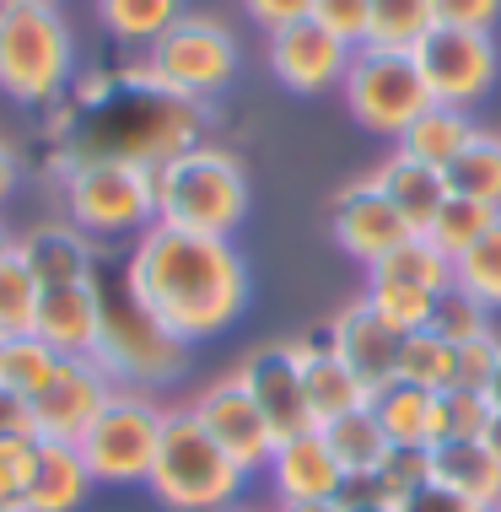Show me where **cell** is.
Listing matches in <instances>:
<instances>
[{"instance_id":"cell-14","label":"cell","mask_w":501,"mask_h":512,"mask_svg":"<svg viewBox=\"0 0 501 512\" xmlns=\"http://www.w3.org/2000/svg\"><path fill=\"white\" fill-rule=\"evenodd\" d=\"M108 394H114V378L92 356H65L60 372L44 383V394L33 399L38 442H76L92 426V415L108 405Z\"/></svg>"},{"instance_id":"cell-50","label":"cell","mask_w":501,"mask_h":512,"mask_svg":"<svg viewBox=\"0 0 501 512\" xmlns=\"http://www.w3.org/2000/svg\"><path fill=\"white\" fill-rule=\"evenodd\" d=\"M11 254H17V238H11V227L0 221V259H11Z\"/></svg>"},{"instance_id":"cell-35","label":"cell","mask_w":501,"mask_h":512,"mask_svg":"<svg viewBox=\"0 0 501 512\" xmlns=\"http://www.w3.org/2000/svg\"><path fill=\"white\" fill-rule=\"evenodd\" d=\"M399 378L421 383V389H431V394L453 389V345L437 340L431 329L405 335V345H399Z\"/></svg>"},{"instance_id":"cell-3","label":"cell","mask_w":501,"mask_h":512,"mask_svg":"<svg viewBox=\"0 0 501 512\" xmlns=\"http://www.w3.org/2000/svg\"><path fill=\"white\" fill-rule=\"evenodd\" d=\"M248 469H238L227 453L216 448V437L194 421L189 410H167L162 421V442L151 459L146 486L162 507L173 512H227L238 502Z\"/></svg>"},{"instance_id":"cell-18","label":"cell","mask_w":501,"mask_h":512,"mask_svg":"<svg viewBox=\"0 0 501 512\" xmlns=\"http://www.w3.org/2000/svg\"><path fill=\"white\" fill-rule=\"evenodd\" d=\"M33 335L60 356H92L97 335H103V292L97 281H65L38 292Z\"/></svg>"},{"instance_id":"cell-27","label":"cell","mask_w":501,"mask_h":512,"mask_svg":"<svg viewBox=\"0 0 501 512\" xmlns=\"http://www.w3.org/2000/svg\"><path fill=\"white\" fill-rule=\"evenodd\" d=\"M469 135H475V124H469L464 108H448V103H431L421 119L410 124L405 135H399V151H410V157H421L426 168H453V157L469 146Z\"/></svg>"},{"instance_id":"cell-32","label":"cell","mask_w":501,"mask_h":512,"mask_svg":"<svg viewBox=\"0 0 501 512\" xmlns=\"http://www.w3.org/2000/svg\"><path fill=\"white\" fill-rule=\"evenodd\" d=\"M501 211H491V205H480V200H464V195H448V205H442L437 216H431V227L421 232V238L437 248V254H448V259H458V254H469V248L480 243V232L491 227Z\"/></svg>"},{"instance_id":"cell-19","label":"cell","mask_w":501,"mask_h":512,"mask_svg":"<svg viewBox=\"0 0 501 512\" xmlns=\"http://www.w3.org/2000/svg\"><path fill=\"white\" fill-rule=\"evenodd\" d=\"M22 265L38 275V286H65V281H97L92 238L76 221H38L17 238Z\"/></svg>"},{"instance_id":"cell-23","label":"cell","mask_w":501,"mask_h":512,"mask_svg":"<svg viewBox=\"0 0 501 512\" xmlns=\"http://www.w3.org/2000/svg\"><path fill=\"white\" fill-rule=\"evenodd\" d=\"M302 383H308V410H313V426H329L340 415H351L367 405V389L340 356L329 351L324 340H302Z\"/></svg>"},{"instance_id":"cell-17","label":"cell","mask_w":501,"mask_h":512,"mask_svg":"<svg viewBox=\"0 0 501 512\" xmlns=\"http://www.w3.org/2000/svg\"><path fill=\"white\" fill-rule=\"evenodd\" d=\"M264 469H270L281 502H334V496H345V469L334 464V453L324 442V426L275 437V453H270Z\"/></svg>"},{"instance_id":"cell-25","label":"cell","mask_w":501,"mask_h":512,"mask_svg":"<svg viewBox=\"0 0 501 512\" xmlns=\"http://www.w3.org/2000/svg\"><path fill=\"white\" fill-rule=\"evenodd\" d=\"M367 405H372V415H378V426L388 432L394 448H431V410H437V394L431 389L394 378V383H383Z\"/></svg>"},{"instance_id":"cell-20","label":"cell","mask_w":501,"mask_h":512,"mask_svg":"<svg viewBox=\"0 0 501 512\" xmlns=\"http://www.w3.org/2000/svg\"><path fill=\"white\" fill-rule=\"evenodd\" d=\"M92 469L76 453V442H38V464L27 480L22 512H81L92 496Z\"/></svg>"},{"instance_id":"cell-49","label":"cell","mask_w":501,"mask_h":512,"mask_svg":"<svg viewBox=\"0 0 501 512\" xmlns=\"http://www.w3.org/2000/svg\"><path fill=\"white\" fill-rule=\"evenodd\" d=\"M485 448L501 459V405H496V415H491V426H485Z\"/></svg>"},{"instance_id":"cell-55","label":"cell","mask_w":501,"mask_h":512,"mask_svg":"<svg viewBox=\"0 0 501 512\" xmlns=\"http://www.w3.org/2000/svg\"><path fill=\"white\" fill-rule=\"evenodd\" d=\"M227 512H248V507H227Z\"/></svg>"},{"instance_id":"cell-38","label":"cell","mask_w":501,"mask_h":512,"mask_svg":"<svg viewBox=\"0 0 501 512\" xmlns=\"http://www.w3.org/2000/svg\"><path fill=\"white\" fill-rule=\"evenodd\" d=\"M38 275L22 265V254L0 259V335H33V313H38Z\"/></svg>"},{"instance_id":"cell-42","label":"cell","mask_w":501,"mask_h":512,"mask_svg":"<svg viewBox=\"0 0 501 512\" xmlns=\"http://www.w3.org/2000/svg\"><path fill=\"white\" fill-rule=\"evenodd\" d=\"M33 464H38V437H0V502L22 507Z\"/></svg>"},{"instance_id":"cell-6","label":"cell","mask_w":501,"mask_h":512,"mask_svg":"<svg viewBox=\"0 0 501 512\" xmlns=\"http://www.w3.org/2000/svg\"><path fill=\"white\" fill-rule=\"evenodd\" d=\"M345 108L356 124L372 135H405L415 119L431 108V87L415 65V49H388V44H361L345 65Z\"/></svg>"},{"instance_id":"cell-36","label":"cell","mask_w":501,"mask_h":512,"mask_svg":"<svg viewBox=\"0 0 501 512\" xmlns=\"http://www.w3.org/2000/svg\"><path fill=\"white\" fill-rule=\"evenodd\" d=\"M431 27H437L431 0H372V38H367V44L415 49Z\"/></svg>"},{"instance_id":"cell-2","label":"cell","mask_w":501,"mask_h":512,"mask_svg":"<svg viewBox=\"0 0 501 512\" xmlns=\"http://www.w3.org/2000/svg\"><path fill=\"white\" fill-rule=\"evenodd\" d=\"M157 221L184 232L232 238V227L248 216V173L221 146H184L178 157L157 162Z\"/></svg>"},{"instance_id":"cell-29","label":"cell","mask_w":501,"mask_h":512,"mask_svg":"<svg viewBox=\"0 0 501 512\" xmlns=\"http://www.w3.org/2000/svg\"><path fill=\"white\" fill-rule=\"evenodd\" d=\"M367 281H399V286H415V292H426V297H442L453 286V259L437 254V248L415 232L405 248H394L388 259H378V265L367 270Z\"/></svg>"},{"instance_id":"cell-44","label":"cell","mask_w":501,"mask_h":512,"mask_svg":"<svg viewBox=\"0 0 501 512\" xmlns=\"http://www.w3.org/2000/svg\"><path fill=\"white\" fill-rule=\"evenodd\" d=\"M243 11L264 27V33H275V27H291V22L313 17V0H243Z\"/></svg>"},{"instance_id":"cell-1","label":"cell","mask_w":501,"mask_h":512,"mask_svg":"<svg viewBox=\"0 0 501 512\" xmlns=\"http://www.w3.org/2000/svg\"><path fill=\"white\" fill-rule=\"evenodd\" d=\"M124 292L157 318L173 340H211L232 329L248 308V265L232 238L211 232H184L151 221L135 238L130 265H124Z\"/></svg>"},{"instance_id":"cell-54","label":"cell","mask_w":501,"mask_h":512,"mask_svg":"<svg viewBox=\"0 0 501 512\" xmlns=\"http://www.w3.org/2000/svg\"><path fill=\"white\" fill-rule=\"evenodd\" d=\"M0 512H22V507L17 502H0Z\"/></svg>"},{"instance_id":"cell-45","label":"cell","mask_w":501,"mask_h":512,"mask_svg":"<svg viewBox=\"0 0 501 512\" xmlns=\"http://www.w3.org/2000/svg\"><path fill=\"white\" fill-rule=\"evenodd\" d=\"M399 512H485V507H475L469 496H458V491H448V486H437V480H426V486L415 491Z\"/></svg>"},{"instance_id":"cell-9","label":"cell","mask_w":501,"mask_h":512,"mask_svg":"<svg viewBox=\"0 0 501 512\" xmlns=\"http://www.w3.org/2000/svg\"><path fill=\"white\" fill-rule=\"evenodd\" d=\"M146 76L157 81L162 92L189 103H205L211 92H221L232 76H238V38L227 33V22L216 17H178L157 44L146 49Z\"/></svg>"},{"instance_id":"cell-13","label":"cell","mask_w":501,"mask_h":512,"mask_svg":"<svg viewBox=\"0 0 501 512\" xmlns=\"http://www.w3.org/2000/svg\"><path fill=\"white\" fill-rule=\"evenodd\" d=\"M329 232H334V243L351 259H361L367 270L415 238L410 221L399 216L394 205H388V195L378 189V178H356V184H345L340 195L329 200Z\"/></svg>"},{"instance_id":"cell-15","label":"cell","mask_w":501,"mask_h":512,"mask_svg":"<svg viewBox=\"0 0 501 512\" xmlns=\"http://www.w3.org/2000/svg\"><path fill=\"white\" fill-rule=\"evenodd\" d=\"M324 345H329L334 356H340L345 367L356 372L367 394H378L383 383H394V378H399V345H405V335H399V329L388 324V318L372 308L367 297L345 302V308L329 318Z\"/></svg>"},{"instance_id":"cell-47","label":"cell","mask_w":501,"mask_h":512,"mask_svg":"<svg viewBox=\"0 0 501 512\" xmlns=\"http://www.w3.org/2000/svg\"><path fill=\"white\" fill-rule=\"evenodd\" d=\"M17 178H22L17 151H11V141H0V205H6L11 195H17Z\"/></svg>"},{"instance_id":"cell-26","label":"cell","mask_w":501,"mask_h":512,"mask_svg":"<svg viewBox=\"0 0 501 512\" xmlns=\"http://www.w3.org/2000/svg\"><path fill=\"white\" fill-rule=\"evenodd\" d=\"M426 480H431V448H394L367 480L345 486L340 502H378V507H394L399 512L415 491L426 486Z\"/></svg>"},{"instance_id":"cell-11","label":"cell","mask_w":501,"mask_h":512,"mask_svg":"<svg viewBox=\"0 0 501 512\" xmlns=\"http://www.w3.org/2000/svg\"><path fill=\"white\" fill-rule=\"evenodd\" d=\"M238 383L254 394V405L264 410L275 437L308 432L313 410H308V383H302V340H270L254 345L238 367Z\"/></svg>"},{"instance_id":"cell-7","label":"cell","mask_w":501,"mask_h":512,"mask_svg":"<svg viewBox=\"0 0 501 512\" xmlns=\"http://www.w3.org/2000/svg\"><path fill=\"white\" fill-rule=\"evenodd\" d=\"M92 362L114 378V389H157L189 367V345L173 340L130 292L103 297V335Z\"/></svg>"},{"instance_id":"cell-52","label":"cell","mask_w":501,"mask_h":512,"mask_svg":"<svg viewBox=\"0 0 501 512\" xmlns=\"http://www.w3.org/2000/svg\"><path fill=\"white\" fill-rule=\"evenodd\" d=\"M0 6H60V0H0Z\"/></svg>"},{"instance_id":"cell-12","label":"cell","mask_w":501,"mask_h":512,"mask_svg":"<svg viewBox=\"0 0 501 512\" xmlns=\"http://www.w3.org/2000/svg\"><path fill=\"white\" fill-rule=\"evenodd\" d=\"M189 415L216 437V448L227 453L238 469H264V464H270L275 432H270V421H264V410L254 405V394L238 383V372H232V378L205 383V389L194 394Z\"/></svg>"},{"instance_id":"cell-37","label":"cell","mask_w":501,"mask_h":512,"mask_svg":"<svg viewBox=\"0 0 501 512\" xmlns=\"http://www.w3.org/2000/svg\"><path fill=\"white\" fill-rule=\"evenodd\" d=\"M426 329H431L437 340H448V345L480 340V335H491V308H485L480 297H469V292H458V286H448V292L431 302Z\"/></svg>"},{"instance_id":"cell-24","label":"cell","mask_w":501,"mask_h":512,"mask_svg":"<svg viewBox=\"0 0 501 512\" xmlns=\"http://www.w3.org/2000/svg\"><path fill=\"white\" fill-rule=\"evenodd\" d=\"M324 442H329L334 464L345 469V486L367 480L372 469H378L388 453H394V442H388V432L378 426L372 405H361V410H351V415H340V421H329V426H324Z\"/></svg>"},{"instance_id":"cell-57","label":"cell","mask_w":501,"mask_h":512,"mask_svg":"<svg viewBox=\"0 0 501 512\" xmlns=\"http://www.w3.org/2000/svg\"><path fill=\"white\" fill-rule=\"evenodd\" d=\"M0 340H6V335H0Z\"/></svg>"},{"instance_id":"cell-33","label":"cell","mask_w":501,"mask_h":512,"mask_svg":"<svg viewBox=\"0 0 501 512\" xmlns=\"http://www.w3.org/2000/svg\"><path fill=\"white\" fill-rule=\"evenodd\" d=\"M491 415H496V399L485 389H442L437 410H431V448L458 437H485Z\"/></svg>"},{"instance_id":"cell-51","label":"cell","mask_w":501,"mask_h":512,"mask_svg":"<svg viewBox=\"0 0 501 512\" xmlns=\"http://www.w3.org/2000/svg\"><path fill=\"white\" fill-rule=\"evenodd\" d=\"M345 512H394V507H378V502H345Z\"/></svg>"},{"instance_id":"cell-48","label":"cell","mask_w":501,"mask_h":512,"mask_svg":"<svg viewBox=\"0 0 501 512\" xmlns=\"http://www.w3.org/2000/svg\"><path fill=\"white\" fill-rule=\"evenodd\" d=\"M275 512H345V502L334 496V502H281Z\"/></svg>"},{"instance_id":"cell-31","label":"cell","mask_w":501,"mask_h":512,"mask_svg":"<svg viewBox=\"0 0 501 512\" xmlns=\"http://www.w3.org/2000/svg\"><path fill=\"white\" fill-rule=\"evenodd\" d=\"M65 356L49 351L38 335H6L0 340V389L22 394V399H38L44 394V383L60 372Z\"/></svg>"},{"instance_id":"cell-39","label":"cell","mask_w":501,"mask_h":512,"mask_svg":"<svg viewBox=\"0 0 501 512\" xmlns=\"http://www.w3.org/2000/svg\"><path fill=\"white\" fill-rule=\"evenodd\" d=\"M367 302L399 329V335H415V329H426L431 302L437 297L415 292V286H399V281H367Z\"/></svg>"},{"instance_id":"cell-4","label":"cell","mask_w":501,"mask_h":512,"mask_svg":"<svg viewBox=\"0 0 501 512\" xmlns=\"http://www.w3.org/2000/svg\"><path fill=\"white\" fill-rule=\"evenodd\" d=\"M76 38L60 6H0V92L17 103H60L71 92Z\"/></svg>"},{"instance_id":"cell-41","label":"cell","mask_w":501,"mask_h":512,"mask_svg":"<svg viewBox=\"0 0 501 512\" xmlns=\"http://www.w3.org/2000/svg\"><path fill=\"white\" fill-rule=\"evenodd\" d=\"M313 22L340 44L361 49L372 38V0H313Z\"/></svg>"},{"instance_id":"cell-40","label":"cell","mask_w":501,"mask_h":512,"mask_svg":"<svg viewBox=\"0 0 501 512\" xmlns=\"http://www.w3.org/2000/svg\"><path fill=\"white\" fill-rule=\"evenodd\" d=\"M496 367H501V340H496V329H491V335H480V340L453 345V389H485V394H491Z\"/></svg>"},{"instance_id":"cell-5","label":"cell","mask_w":501,"mask_h":512,"mask_svg":"<svg viewBox=\"0 0 501 512\" xmlns=\"http://www.w3.org/2000/svg\"><path fill=\"white\" fill-rule=\"evenodd\" d=\"M65 221H76L87 238H124L157 221V173L124 157H87L60 173Z\"/></svg>"},{"instance_id":"cell-56","label":"cell","mask_w":501,"mask_h":512,"mask_svg":"<svg viewBox=\"0 0 501 512\" xmlns=\"http://www.w3.org/2000/svg\"><path fill=\"white\" fill-rule=\"evenodd\" d=\"M491 512H501V502H496V507H491Z\"/></svg>"},{"instance_id":"cell-34","label":"cell","mask_w":501,"mask_h":512,"mask_svg":"<svg viewBox=\"0 0 501 512\" xmlns=\"http://www.w3.org/2000/svg\"><path fill=\"white\" fill-rule=\"evenodd\" d=\"M453 286L480 297L485 308H501V216L480 232V243L469 254L453 259Z\"/></svg>"},{"instance_id":"cell-21","label":"cell","mask_w":501,"mask_h":512,"mask_svg":"<svg viewBox=\"0 0 501 512\" xmlns=\"http://www.w3.org/2000/svg\"><path fill=\"white\" fill-rule=\"evenodd\" d=\"M378 189L388 195V205H394L399 216L410 221V232H426L431 227V216L442 211V205H448V173L442 168H426L421 157H410V151H394V157L383 162L378 173Z\"/></svg>"},{"instance_id":"cell-43","label":"cell","mask_w":501,"mask_h":512,"mask_svg":"<svg viewBox=\"0 0 501 512\" xmlns=\"http://www.w3.org/2000/svg\"><path fill=\"white\" fill-rule=\"evenodd\" d=\"M437 27H469V33H491L501 17V0H431Z\"/></svg>"},{"instance_id":"cell-8","label":"cell","mask_w":501,"mask_h":512,"mask_svg":"<svg viewBox=\"0 0 501 512\" xmlns=\"http://www.w3.org/2000/svg\"><path fill=\"white\" fill-rule=\"evenodd\" d=\"M162 421H167V410L146 389H114L108 405L92 415V426L76 437V453L87 459L92 480L130 486V480L151 475V459H157V442H162Z\"/></svg>"},{"instance_id":"cell-30","label":"cell","mask_w":501,"mask_h":512,"mask_svg":"<svg viewBox=\"0 0 501 512\" xmlns=\"http://www.w3.org/2000/svg\"><path fill=\"white\" fill-rule=\"evenodd\" d=\"M184 17V0H97V22L119 44H157V38Z\"/></svg>"},{"instance_id":"cell-53","label":"cell","mask_w":501,"mask_h":512,"mask_svg":"<svg viewBox=\"0 0 501 512\" xmlns=\"http://www.w3.org/2000/svg\"><path fill=\"white\" fill-rule=\"evenodd\" d=\"M491 399H496V405H501V367H496V383H491Z\"/></svg>"},{"instance_id":"cell-28","label":"cell","mask_w":501,"mask_h":512,"mask_svg":"<svg viewBox=\"0 0 501 512\" xmlns=\"http://www.w3.org/2000/svg\"><path fill=\"white\" fill-rule=\"evenodd\" d=\"M448 189L464 200H480L501 211V135L496 130H475L469 135V146L453 157L448 168Z\"/></svg>"},{"instance_id":"cell-46","label":"cell","mask_w":501,"mask_h":512,"mask_svg":"<svg viewBox=\"0 0 501 512\" xmlns=\"http://www.w3.org/2000/svg\"><path fill=\"white\" fill-rule=\"evenodd\" d=\"M0 437H38L33 432V399L0 389Z\"/></svg>"},{"instance_id":"cell-22","label":"cell","mask_w":501,"mask_h":512,"mask_svg":"<svg viewBox=\"0 0 501 512\" xmlns=\"http://www.w3.org/2000/svg\"><path fill=\"white\" fill-rule=\"evenodd\" d=\"M431 480L458 496H469L475 507L491 512L501 502V459L485 448V437H458L431 448Z\"/></svg>"},{"instance_id":"cell-16","label":"cell","mask_w":501,"mask_h":512,"mask_svg":"<svg viewBox=\"0 0 501 512\" xmlns=\"http://www.w3.org/2000/svg\"><path fill=\"white\" fill-rule=\"evenodd\" d=\"M345 65H351V44H340L334 33H324L313 17H302L291 27H275V33H270V71L291 92L340 87Z\"/></svg>"},{"instance_id":"cell-10","label":"cell","mask_w":501,"mask_h":512,"mask_svg":"<svg viewBox=\"0 0 501 512\" xmlns=\"http://www.w3.org/2000/svg\"><path fill=\"white\" fill-rule=\"evenodd\" d=\"M415 65H421V76L431 87V103L469 108L496 81V38L469 33V27H431L415 44Z\"/></svg>"}]
</instances>
